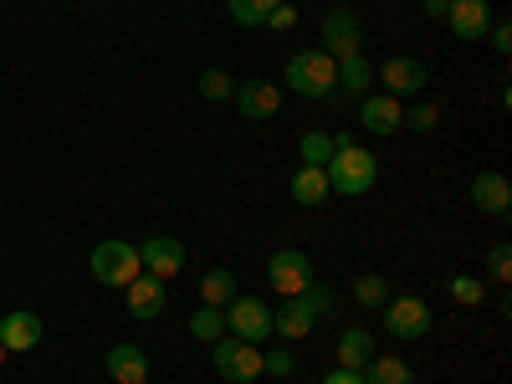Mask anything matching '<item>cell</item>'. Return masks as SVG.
I'll use <instances>...</instances> for the list:
<instances>
[{"label":"cell","instance_id":"d590c367","mask_svg":"<svg viewBox=\"0 0 512 384\" xmlns=\"http://www.w3.org/2000/svg\"><path fill=\"white\" fill-rule=\"evenodd\" d=\"M323 384H364V379H359V369H333V374H323Z\"/></svg>","mask_w":512,"mask_h":384},{"label":"cell","instance_id":"8d00e7d4","mask_svg":"<svg viewBox=\"0 0 512 384\" xmlns=\"http://www.w3.org/2000/svg\"><path fill=\"white\" fill-rule=\"evenodd\" d=\"M446 6L451 0H425V16H446Z\"/></svg>","mask_w":512,"mask_h":384},{"label":"cell","instance_id":"4316f807","mask_svg":"<svg viewBox=\"0 0 512 384\" xmlns=\"http://www.w3.org/2000/svg\"><path fill=\"white\" fill-rule=\"evenodd\" d=\"M195 88H200V98H205V103H231V98H236V82H231V72H216V67L200 72Z\"/></svg>","mask_w":512,"mask_h":384},{"label":"cell","instance_id":"603a6c76","mask_svg":"<svg viewBox=\"0 0 512 384\" xmlns=\"http://www.w3.org/2000/svg\"><path fill=\"white\" fill-rule=\"evenodd\" d=\"M369 82H374V67L364 62V52L338 62V88H344V93H369Z\"/></svg>","mask_w":512,"mask_h":384},{"label":"cell","instance_id":"2e32d148","mask_svg":"<svg viewBox=\"0 0 512 384\" xmlns=\"http://www.w3.org/2000/svg\"><path fill=\"white\" fill-rule=\"evenodd\" d=\"M313 318H318V308L308 303L303 292H297V297H287V303L272 313V333L277 338H308L313 333Z\"/></svg>","mask_w":512,"mask_h":384},{"label":"cell","instance_id":"836d02e7","mask_svg":"<svg viewBox=\"0 0 512 384\" xmlns=\"http://www.w3.org/2000/svg\"><path fill=\"white\" fill-rule=\"evenodd\" d=\"M303 297H308V303H313V308H318V313H333V292H328V287H323V282H313V287H308V292H303Z\"/></svg>","mask_w":512,"mask_h":384},{"label":"cell","instance_id":"9a60e30c","mask_svg":"<svg viewBox=\"0 0 512 384\" xmlns=\"http://www.w3.org/2000/svg\"><path fill=\"white\" fill-rule=\"evenodd\" d=\"M0 344H6L11 354L36 349V344H41V318H36L31 308H21V313H0Z\"/></svg>","mask_w":512,"mask_h":384},{"label":"cell","instance_id":"8fae6325","mask_svg":"<svg viewBox=\"0 0 512 384\" xmlns=\"http://www.w3.org/2000/svg\"><path fill=\"white\" fill-rule=\"evenodd\" d=\"M374 77L384 82V88H390V98H415L420 88H425V62L420 57H390L384 67H374Z\"/></svg>","mask_w":512,"mask_h":384},{"label":"cell","instance_id":"cb8c5ba5","mask_svg":"<svg viewBox=\"0 0 512 384\" xmlns=\"http://www.w3.org/2000/svg\"><path fill=\"white\" fill-rule=\"evenodd\" d=\"M282 6V0H226V11L236 16V26H267V16Z\"/></svg>","mask_w":512,"mask_h":384},{"label":"cell","instance_id":"e575fe53","mask_svg":"<svg viewBox=\"0 0 512 384\" xmlns=\"http://www.w3.org/2000/svg\"><path fill=\"white\" fill-rule=\"evenodd\" d=\"M292 21H297V11L287 6V0H282V6H277L272 16H267V26H272V31H282V26H292Z\"/></svg>","mask_w":512,"mask_h":384},{"label":"cell","instance_id":"7a4b0ae2","mask_svg":"<svg viewBox=\"0 0 512 384\" xmlns=\"http://www.w3.org/2000/svg\"><path fill=\"white\" fill-rule=\"evenodd\" d=\"M287 93L297 98H333L338 93V62L328 52H297L287 62Z\"/></svg>","mask_w":512,"mask_h":384},{"label":"cell","instance_id":"8992f818","mask_svg":"<svg viewBox=\"0 0 512 384\" xmlns=\"http://www.w3.org/2000/svg\"><path fill=\"white\" fill-rule=\"evenodd\" d=\"M221 313H226L231 338H246V344H267L272 338V308L262 303V297H231Z\"/></svg>","mask_w":512,"mask_h":384},{"label":"cell","instance_id":"ac0fdd59","mask_svg":"<svg viewBox=\"0 0 512 384\" xmlns=\"http://www.w3.org/2000/svg\"><path fill=\"white\" fill-rule=\"evenodd\" d=\"M108 379L113 384H144L149 379V354L139 344H113L108 349Z\"/></svg>","mask_w":512,"mask_h":384},{"label":"cell","instance_id":"f546056e","mask_svg":"<svg viewBox=\"0 0 512 384\" xmlns=\"http://www.w3.org/2000/svg\"><path fill=\"white\" fill-rule=\"evenodd\" d=\"M487 272H492L497 282L512 277V246H507V241H492V251H487Z\"/></svg>","mask_w":512,"mask_h":384},{"label":"cell","instance_id":"5bb4252c","mask_svg":"<svg viewBox=\"0 0 512 384\" xmlns=\"http://www.w3.org/2000/svg\"><path fill=\"white\" fill-rule=\"evenodd\" d=\"M123 292H128V313H134L139 323H154V318L164 313V303H169L164 282H159V277H149V272H139V277L128 282Z\"/></svg>","mask_w":512,"mask_h":384},{"label":"cell","instance_id":"6da1fadb","mask_svg":"<svg viewBox=\"0 0 512 384\" xmlns=\"http://www.w3.org/2000/svg\"><path fill=\"white\" fill-rule=\"evenodd\" d=\"M328 190L333 195H369L379 180V159L369 149H359L349 134H333V159L323 164Z\"/></svg>","mask_w":512,"mask_h":384},{"label":"cell","instance_id":"9c48e42d","mask_svg":"<svg viewBox=\"0 0 512 384\" xmlns=\"http://www.w3.org/2000/svg\"><path fill=\"white\" fill-rule=\"evenodd\" d=\"M236 113L251 118V123H262V118H277L282 113V88L267 77H246L241 88H236Z\"/></svg>","mask_w":512,"mask_h":384},{"label":"cell","instance_id":"ffe728a7","mask_svg":"<svg viewBox=\"0 0 512 384\" xmlns=\"http://www.w3.org/2000/svg\"><path fill=\"white\" fill-rule=\"evenodd\" d=\"M328 195H333V190H328V175H323L318 164H303V169L292 175V200H297V205H323Z\"/></svg>","mask_w":512,"mask_h":384},{"label":"cell","instance_id":"30bf717a","mask_svg":"<svg viewBox=\"0 0 512 384\" xmlns=\"http://www.w3.org/2000/svg\"><path fill=\"white\" fill-rule=\"evenodd\" d=\"M139 267H144L149 277H159V282L180 277V267H185V246H180L175 236H149V241L139 246Z\"/></svg>","mask_w":512,"mask_h":384},{"label":"cell","instance_id":"484cf974","mask_svg":"<svg viewBox=\"0 0 512 384\" xmlns=\"http://www.w3.org/2000/svg\"><path fill=\"white\" fill-rule=\"evenodd\" d=\"M297 154H303V164H328L333 159V134H323V128H308L303 139H297Z\"/></svg>","mask_w":512,"mask_h":384},{"label":"cell","instance_id":"f35d334b","mask_svg":"<svg viewBox=\"0 0 512 384\" xmlns=\"http://www.w3.org/2000/svg\"><path fill=\"white\" fill-rule=\"evenodd\" d=\"M144 384H149V379H144Z\"/></svg>","mask_w":512,"mask_h":384},{"label":"cell","instance_id":"74e56055","mask_svg":"<svg viewBox=\"0 0 512 384\" xmlns=\"http://www.w3.org/2000/svg\"><path fill=\"white\" fill-rule=\"evenodd\" d=\"M6 354H11V349H6V344H0V364H6Z\"/></svg>","mask_w":512,"mask_h":384},{"label":"cell","instance_id":"5b68a950","mask_svg":"<svg viewBox=\"0 0 512 384\" xmlns=\"http://www.w3.org/2000/svg\"><path fill=\"white\" fill-rule=\"evenodd\" d=\"M384 333L410 344V338H425L431 333V303L425 297H384Z\"/></svg>","mask_w":512,"mask_h":384},{"label":"cell","instance_id":"52a82bcc","mask_svg":"<svg viewBox=\"0 0 512 384\" xmlns=\"http://www.w3.org/2000/svg\"><path fill=\"white\" fill-rule=\"evenodd\" d=\"M144 267H139V246H128V241H103L93 246V277L103 287H128Z\"/></svg>","mask_w":512,"mask_h":384},{"label":"cell","instance_id":"4dcf8cb0","mask_svg":"<svg viewBox=\"0 0 512 384\" xmlns=\"http://www.w3.org/2000/svg\"><path fill=\"white\" fill-rule=\"evenodd\" d=\"M292 369H297L292 349H267V354H262V374H277V379H287Z\"/></svg>","mask_w":512,"mask_h":384},{"label":"cell","instance_id":"83f0119b","mask_svg":"<svg viewBox=\"0 0 512 384\" xmlns=\"http://www.w3.org/2000/svg\"><path fill=\"white\" fill-rule=\"evenodd\" d=\"M354 297H359L364 308H384V297H390V287H384V277L364 272V277H354Z\"/></svg>","mask_w":512,"mask_h":384},{"label":"cell","instance_id":"7402d4cb","mask_svg":"<svg viewBox=\"0 0 512 384\" xmlns=\"http://www.w3.org/2000/svg\"><path fill=\"white\" fill-rule=\"evenodd\" d=\"M200 297H205L210 308H226L231 297H236V277H231L226 267H210V272L200 277Z\"/></svg>","mask_w":512,"mask_h":384},{"label":"cell","instance_id":"1f68e13d","mask_svg":"<svg viewBox=\"0 0 512 384\" xmlns=\"http://www.w3.org/2000/svg\"><path fill=\"white\" fill-rule=\"evenodd\" d=\"M436 118H441V108H431V103H415V108L405 113V123L415 128V134H431V128H436Z\"/></svg>","mask_w":512,"mask_h":384},{"label":"cell","instance_id":"ba28073f","mask_svg":"<svg viewBox=\"0 0 512 384\" xmlns=\"http://www.w3.org/2000/svg\"><path fill=\"white\" fill-rule=\"evenodd\" d=\"M267 282L282 292V297H297V292H308L318 277H313V262H308V251H297V246H282L272 251V262H267Z\"/></svg>","mask_w":512,"mask_h":384},{"label":"cell","instance_id":"277c9868","mask_svg":"<svg viewBox=\"0 0 512 384\" xmlns=\"http://www.w3.org/2000/svg\"><path fill=\"white\" fill-rule=\"evenodd\" d=\"M210 359H216V374L231 379V384H251L262 374V344H246V338H216L210 344Z\"/></svg>","mask_w":512,"mask_h":384},{"label":"cell","instance_id":"d6a6232c","mask_svg":"<svg viewBox=\"0 0 512 384\" xmlns=\"http://www.w3.org/2000/svg\"><path fill=\"white\" fill-rule=\"evenodd\" d=\"M487 36H492V47H497L502 57L512 52V26H507V21H492V26H487Z\"/></svg>","mask_w":512,"mask_h":384},{"label":"cell","instance_id":"7c38bea8","mask_svg":"<svg viewBox=\"0 0 512 384\" xmlns=\"http://www.w3.org/2000/svg\"><path fill=\"white\" fill-rule=\"evenodd\" d=\"M446 26L456 41H482L487 26H492V6L487 0H451L446 6Z\"/></svg>","mask_w":512,"mask_h":384},{"label":"cell","instance_id":"d4e9b609","mask_svg":"<svg viewBox=\"0 0 512 384\" xmlns=\"http://www.w3.org/2000/svg\"><path fill=\"white\" fill-rule=\"evenodd\" d=\"M190 333L200 338V344H216V338L226 333V313H221V308H210V303H200L195 318H190Z\"/></svg>","mask_w":512,"mask_h":384},{"label":"cell","instance_id":"d6986e66","mask_svg":"<svg viewBox=\"0 0 512 384\" xmlns=\"http://www.w3.org/2000/svg\"><path fill=\"white\" fill-rule=\"evenodd\" d=\"M333 359H338V369H364L374 359V333L369 328H344L338 344H333Z\"/></svg>","mask_w":512,"mask_h":384},{"label":"cell","instance_id":"4fadbf2b","mask_svg":"<svg viewBox=\"0 0 512 384\" xmlns=\"http://www.w3.org/2000/svg\"><path fill=\"white\" fill-rule=\"evenodd\" d=\"M359 123L369 128V134L390 139V134H400V128H405V108H400V98L379 93V98H364L359 103Z\"/></svg>","mask_w":512,"mask_h":384},{"label":"cell","instance_id":"e0dca14e","mask_svg":"<svg viewBox=\"0 0 512 384\" xmlns=\"http://www.w3.org/2000/svg\"><path fill=\"white\" fill-rule=\"evenodd\" d=\"M472 205L482 210V216H507V205H512L507 175H497V169H482V175L472 180Z\"/></svg>","mask_w":512,"mask_h":384},{"label":"cell","instance_id":"f1b7e54d","mask_svg":"<svg viewBox=\"0 0 512 384\" xmlns=\"http://www.w3.org/2000/svg\"><path fill=\"white\" fill-rule=\"evenodd\" d=\"M451 297H456L461 308H477L482 297H487V282L482 277H451Z\"/></svg>","mask_w":512,"mask_h":384},{"label":"cell","instance_id":"3957f363","mask_svg":"<svg viewBox=\"0 0 512 384\" xmlns=\"http://www.w3.org/2000/svg\"><path fill=\"white\" fill-rule=\"evenodd\" d=\"M318 52H328L333 62H344V57H359L364 52V26L349 6H333L318 26Z\"/></svg>","mask_w":512,"mask_h":384},{"label":"cell","instance_id":"44dd1931","mask_svg":"<svg viewBox=\"0 0 512 384\" xmlns=\"http://www.w3.org/2000/svg\"><path fill=\"white\" fill-rule=\"evenodd\" d=\"M359 379H364V384H415V369H410L405 359H379V354H374V359L359 369Z\"/></svg>","mask_w":512,"mask_h":384}]
</instances>
